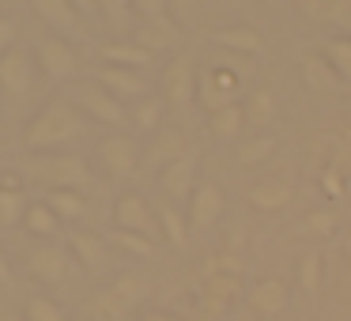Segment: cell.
<instances>
[{
    "instance_id": "6da1fadb",
    "label": "cell",
    "mask_w": 351,
    "mask_h": 321,
    "mask_svg": "<svg viewBox=\"0 0 351 321\" xmlns=\"http://www.w3.org/2000/svg\"><path fill=\"white\" fill-rule=\"evenodd\" d=\"M87 132V117L72 99H49L23 129V152L31 155H53L61 147L76 144Z\"/></svg>"
},
{
    "instance_id": "7a4b0ae2",
    "label": "cell",
    "mask_w": 351,
    "mask_h": 321,
    "mask_svg": "<svg viewBox=\"0 0 351 321\" xmlns=\"http://www.w3.org/2000/svg\"><path fill=\"white\" fill-rule=\"evenodd\" d=\"M31 178L49 189H72V193H87L95 185V174L87 167L84 155L72 152H53V155H34L31 159Z\"/></svg>"
},
{
    "instance_id": "3957f363",
    "label": "cell",
    "mask_w": 351,
    "mask_h": 321,
    "mask_svg": "<svg viewBox=\"0 0 351 321\" xmlns=\"http://www.w3.org/2000/svg\"><path fill=\"white\" fill-rule=\"evenodd\" d=\"M147 295L144 272H121L106 291L91 298V318L95 321H125L140 306V298Z\"/></svg>"
},
{
    "instance_id": "277c9868",
    "label": "cell",
    "mask_w": 351,
    "mask_h": 321,
    "mask_svg": "<svg viewBox=\"0 0 351 321\" xmlns=\"http://www.w3.org/2000/svg\"><path fill=\"white\" fill-rule=\"evenodd\" d=\"M197 87H200V76H197V64H193L189 54H178L167 61V69H162L159 76V95L167 106L174 110H185L193 99H197Z\"/></svg>"
},
{
    "instance_id": "5b68a950",
    "label": "cell",
    "mask_w": 351,
    "mask_h": 321,
    "mask_svg": "<svg viewBox=\"0 0 351 321\" xmlns=\"http://www.w3.org/2000/svg\"><path fill=\"white\" fill-rule=\"evenodd\" d=\"M31 57H34V69H38L49 84H64V80H72V76H76V69H80V54L72 49V42L61 38V34L42 38L38 46H34Z\"/></svg>"
},
{
    "instance_id": "8992f818",
    "label": "cell",
    "mask_w": 351,
    "mask_h": 321,
    "mask_svg": "<svg viewBox=\"0 0 351 321\" xmlns=\"http://www.w3.org/2000/svg\"><path fill=\"white\" fill-rule=\"evenodd\" d=\"M31 84H34V57L23 54V49H8L0 57V102L4 106H16L31 95Z\"/></svg>"
},
{
    "instance_id": "52a82bcc",
    "label": "cell",
    "mask_w": 351,
    "mask_h": 321,
    "mask_svg": "<svg viewBox=\"0 0 351 321\" xmlns=\"http://www.w3.org/2000/svg\"><path fill=\"white\" fill-rule=\"evenodd\" d=\"M114 230H132V235L144 238H162L159 230V215H155V204H147L140 193H121L114 204Z\"/></svg>"
},
{
    "instance_id": "ba28073f",
    "label": "cell",
    "mask_w": 351,
    "mask_h": 321,
    "mask_svg": "<svg viewBox=\"0 0 351 321\" xmlns=\"http://www.w3.org/2000/svg\"><path fill=\"white\" fill-rule=\"evenodd\" d=\"M76 106H80V114H84V117H91V121H99V125H125V121H129L125 102H117L114 95H110L106 87H99L95 80L76 91Z\"/></svg>"
},
{
    "instance_id": "9c48e42d",
    "label": "cell",
    "mask_w": 351,
    "mask_h": 321,
    "mask_svg": "<svg viewBox=\"0 0 351 321\" xmlns=\"http://www.w3.org/2000/svg\"><path fill=\"white\" fill-rule=\"evenodd\" d=\"M99 163L110 178H132L140 167V147L125 132H110L99 140Z\"/></svg>"
},
{
    "instance_id": "30bf717a",
    "label": "cell",
    "mask_w": 351,
    "mask_h": 321,
    "mask_svg": "<svg viewBox=\"0 0 351 321\" xmlns=\"http://www.w3.org/2000/svg\"><path fill=\"white\" fill-rule=\"evenodd\" d=\"M72 253L64 250V246H38V250H31V261H27V268H31V276L38 283H64L72 276Z\"/></svg>"
},
{
    "instance_id": "8fae6325",
    "label": "cell",
    "mask_w": 351,
    "mask_h": 321,
    "mask_svg": "<svg viewBox=\"0 0 351 321\" xmlns=\"http://www.w3.org/2000/svg\"><path fill=\"white\" fill-rule=\"evenodd\" d=\"M197 167H200V159H197V152H189V155H182L178 163H170V167H162L159 170V185H162V193H167V200L174 204V200H189L193 197V189H197Z\"/></svg>"
},
{
    "instance_id": "7c38bea8",
    "label": "cell",
    "mask_w": 351,
    "mask_h": 321,
    "mask_svg": "<svg viewBox=\"0 0 351 321\" xmlns=\"http://www.w3.org/2000/svg\"><path fill=\"white\" fill-rule=\"evenodd\" d=\"M223 208H227V197H223V185L215 182H200L189 197V227L208 230L212 223H219Z\"/></svg>"
},
{
    "instance_id": "4fadbf2b",
    "label": "cell",
    "mask_w": 351,
    "mask_h": 321,
    "mask_svg": "<svg viewBox=\"0 0 351 321\" xmlns=\"http://www.w3.org/2000/svg\"><path fill=\"white\" fill-rule=\"evenodd\" d=\"M95 84L106 87L117 102H144L147 99L144 76H140V72H129V69H110V64H102V69L95 72Z\"/></svg>"
},
{
    "instance_id": "5bb4252c",
    "label": "cell",
    "mask_w": 351,
    "mask_h": 321,
    "mask_svg": "<svg viewBox=\"0 0 351 321\" xmlns=\"http://www.w3.org/2000/svg\"><path fill=\"white\" fill-rule=\"evenodd\" d=\"M189 140H185V132L178 129V125H162L159 132L152 136V144H147L144 152V163H152V167H170V163H178L182 155H189Z\"/></svg>"
},
{
    "instance_id": "9a60e30c",
    "label": "cell",
    "mask_w": 351,
    "mask_h": 321,
    "mask_svg": "<svg viewBox=\"0 0 351 321\" xmlns=\"http://www.w3.org/2000/svg\"><path fill=\"white\" fill-rule=\"evenodd\" d=\"M212 42L219 46V54H234V57H257L261 49H265L261 31H253V27H245V23L219 27V31L212 34Z\"/></svg>"
},
{
    "instance_id": "2e32d148",
    "label": "cell",
    "mask_w": 351,
    "mask_h": 321,
    "mask_svg": "<svg viewBox=\"0 0 351 321\" xmlns=\"http://www.w3.org/2000/svg\"><path fill=\"white\" fill-rule=\"evenodd\" d=\"M64 250H69L72 261H76L80 268H87V272H102V268H106V242H102L95 230H72Z\"/></svg>"
},
{
    "instance_id": "e0dca14e",
    "label": "cell",
    "mask_w": 351,
    "mask_h": 321,
    "mask_svg": "<svg viewBox=\"0 0 351 321\" xmlns=\"http://www.w3.org/2000/svg\"><path fill=\"white\" fill-rule=\"evenodd\" d=\"M152 57H155V54H147L144 46H136V42H125V38L102 42V46H99V61L110 64V69L140 72V69H147V64H152Z\"/></svg>"
},
{
    "instance_id": "ac0fdd59",
    "label": "cell",
    "mask_w": 351,
    "mask_h": 321,
    "mask_svg": "<svg viewBox=\"0 0 351 321\" xmlns=\"http://www.w3.org/2000/svg\"><path fill=\"white\" fill-rule=\"evenodd\" d=\"M250 306L261 313V318L280 313L283 306H287V283H283L280 276H265V280H257L250 287Z\"/></svg>"
},
{
    "instance_id": "d6986e66",
    "label": "cell",
    "mask_w": 351,
    "mask_h": 321,
    "mask_svg": "<svg viewBox=\"0 0 351 321\" xmlns=\"http://www.w3.org/2000/svg\"><path fill=\"white\" fill-rule=\"evenodd\" d=\"M302 84L310 87V91H343V87H348L340 80V72H336L321 54H306L302 57Z\"/></svg>"
},
{
    "instance_id": "ffe728a7",
    "label": "cell",
    "mask_w": 351,
    "mask_h": 321,
    "mask_svg": "<svg viewBox=\"0 0 351 321\" xmlns=\"http://www.w3.org/2000/svg\"><path fill=\"white\" fill-rule=\"evenodd\" d=\"M31 12L42 19V23H49L53 31H76L80 23V4H72V0H31Z\"/></svg>"
},
{
    "instance_id": "44dd1931",
    "label": "cell",
    "mask_w": 351,
    "mask_h": 321,
    "mask_svg": "<svg viewBox=\"0 0 351 321\" xmlns=\"http://www.w3.org/2000/svg\"><path fill=\"white\" fill-rule=\"evenodd\" d=\"M250 204L261 208V212H280V208H287L291 200V185L280 182V178H261V182L250 185Z\"/></svg>"
},
{
    "instance_id": "7402d4cb",
    "label": "cell",
    "mask_w": 351,
    "mask_h": 321,
    "mask_svg": "<svg viewBox=\"0 0 351 321\" xmlns=\"http://www.w3.org/2000/svg\"><path fill=\"white\" fill-rule=\"evenodd\" d=\"M234 295H238V276H230V272H212L204 280V287H200V298H204L208 313H223Z\"/></svg>"
},
{
    "instance_id": "603a6c76",
    "label": "cell",
    "mask_w": 351,
    "mask_h": 321,
    "mask_svg": "<svg viewBox=\"0 0 351 321\" xmlns=\"http://www.w3.org/2000/svg\"><path fill=\"white\" fill-rule=\"evenodd\" d=\"M23 230L34 235V238L53 242V238L61 235V219H57V212L46 204V200H31V208H27V215H23Z\"/></svg>"
},
{
    "instance_id": "cb8c5ba5",
    "label": "cell",
    "mask_w": 351,
    "mask_h": 321,
    "mask_svg": "<svg viewBox=\"0 0 351 321\" xmlns=\"http://www.w3.org/2000/svg\"><path fill=\"white\" fill-rule=\"evenodd\" d=\"M155 215H159V230H162V238H167L170 246H178L182 250L185 242H189V215H182L170 200H159L155 204Z\"/></svg>"
},
{
    "instance_id": "d4e9b609",
    "label": "cell",
    "mask_w": 351,
    "mask_h": 321,
    "mask_svg": "<svg viewBox=\"0 0 351 321\" xmlns=\"http://www.w3.org/2000/svg\"><path fill=\"white\" fill-rule=\"evenodd\" d=\"M242 110H245V125L250 129H265L276 117V95L268 87H257V91H250L242 99Z\"/></svg>"
},
{
    "instance_id": "484cf974",
    "label": "cell",
    "mask_w": 351,
    "mask_h": 321,
    "mask_svg": "<svg viewBox=\"0 0 351 321\" xmlns=\"http://www.w3.org/2000/svg\"><path fill=\"white\" fill-rule=\"evenodd\" d=\"M42 200H46V204L53 208L61 223H76V219H84V215H87V197H84V193H72V189H49Z\"/></svg>"
},
{
    "instance_id": "4316f807",
    "label": "cell",
    "mask_w": 351,
    "mask_h": 321,
    "mask_svg": "<svg viewBox=\"0 0 351 321\" xmlns=\"http://www.w3.org/2000/svg\"><path fill=\"white\" fill-rule=\"evenodd\" d=\"M245 129V110L242 106H227L219 110V114H208V132H212L215 140H234L242 136Z\"/></svg>"
},
{
    "instance_id": "83f0119b",
    "label": "cell",
    "mask_w": 351,
    "mask_h": 321,
    "mask_svg": "<svg viewBox=\"0 0 351 321\" xmlns=\"http://www.w3.org/2000/svg\"><path fill=\"white\" fill-rule=\"evenodd\" d=\"M276 152V136H250L245 144H238V152H234V163L242 170H253V167H261V163H268V155Z\"/></svg>"
},
{
    "instance_id": "f1b7e54d",
    "label": "cell",
    "mask_w": 351,
    "mask_h": 321,
    "mask_svg": "<svg viewBox=\"0 0 351 321\" xmlns=\"http://www.w3.org/2000/svg\"><path fill=\"white\" fill-rule=\"evenodd\" d=\"M321 57L340 72L343 84H351V38H348V34H336V38L321 42Z\"/></svg>"
},
{
    "instance_id": "f546056e",
    "label": "cell",
    "mask_w": 351,
    "mask_h": 321,
    "mask_svg": "<svg viewBox=\"0 0 351 321\" xmlns=\"http://www.w3.org/2000/svg\"><path fill=\"white\" fill-rule=\"evenodd\" d=\"M162 114H167V102L159 99V95H147L144 102H136V110H132V125H136L140 132H159L162 129Z\"/></svg>"
},
{
    "instance_id": "4dcf8cb0",
    "label": "cell",
    "mask_w": 351,
    "mask_h": 321,
    "mask_svg": "<svg viewBox=\"0 0 351 321\" xmlns=\"http://www.w3.org/2000/svg\"><path fill=\"white\" fill-rule=\"evenodd\" d=\"M132 12H140V16H144V27H155V31L178 38V27H174V19L167 16V4H162V0H136V4H132Z\"/></svg>"
},
{
    "instance_id": "1f68e13d",
    "label": "cell",
    "mask_w": 351,
    "mask_h": 321,
    "mask_svg": "<svg viewBox=\"0 0 351 321\" xmlns=\"http://www.w3.org/2000/svg\"><path fill=\"white\" fill-rule=\"evenodd\" d=\"M321 280H325V257H321V253H306V257L298 261V287H302L306 295H317Z\"/></svg>"
},
{
    "instance_id": "d6a6232c",
    "label": "cell",
    "mask_w": 351,
    "mask_h": 321,
    "mask_svg": "<svg viewBox=\"0 0 351 321\" xmlns=\"http://www.w3.org/2000/svg\"><path fill=\"white\" fill-rule=\"evenodd\" d=\"M336 223H340V219H336L332 208H317V212H306L302 215V227H298V230L310 235V238H332L336 235Z\"/></svg>"
},
{
    "instance_id": "836d02e7",
    "label": "cell",
    "mask_w": 351,
    "mask_h": 321,
    "mask_svg": "<svg viewBox=\"0 0 351 321\" xmlns=\"http://www.w3.org/2000/svg\"><path fill=\"white\" fill-rule=\"evenodd\" d=\"M23 318H27V321H69V318H64V310H61V302H53V298L42 295V291L27 298Z\"/></svg>"
},
{
    "instance_id": "e575fe53",
    "label": "cell",
    "mask_w": 351,
    "mask_h": 321,
    "mask_svg": "<svg viewBox=\"0 0 351 321\" xmlns=\"http://www.w3.org/2000/svg\"><path fill=\"white\" fill-rule=\"evenodd\" d=\"M27 208H31L27 193H8V189H0V227H16V223H23Z\"/></svg>"
},
{
    "instance_id": "d590c367",
    "label": "cell",
    "mask_w": 351,
    "mask_h": 321,
    "mask_svg": "<svg viewBox=\"0 0 351 321\" xmlns=\"http://www.w3.org/2000/svg\"><path fill=\"white\" fill-rule=\"evenodd\" d=\"M114 246L125 253H132V257H155V242L144 235H132V230H114Z\"/></svg>"
},
{
    "instance_id": "8d00e7d4",
    "label": "cell",
    "mask_w": 351,
    "mask_h": 321,
    "mask_svg": "<svg viewBox=\"0 0 351 321\" xmlns=\"http://www.w3.org/2000/svg\"><path fill=\"white\" fill-rule=\"evenodd\" d=\"M310 23H328L332 27V0H298L295 4Z\"/></svg>"
},
{
    "instance_id": "74e56055",
    "label": "cell",
    "mask_w": 351,
    "mask_h": 321,
    "mask_svg": "<svg viewBox=\"0 0 351 321\" xmlns=\"http://www.w3.org/2000/svg\"><path fill=\"white\" fill-rule=\"evenodd\" d=\"M132 42H136V46H144L147 54H159V49H170V46H174V38H170V34H162V31H155V27H140Z\"/></svg>"
},
{
    "instance_id": "f35d334b",
    "label": "cell",
    "mask_w": 351,
    "mask_h": 321,
    "mask_svg": "<svg viewBox=\"0 0 351 321\" xmlns=\"http://www.w3.org/2000/svg\"><path fill=\"white\" fill-rule=\"evenodd\" d=\"M321 193H325L328 200H340L343 197V178H340V167H325L321 170Z\"/></svg>"
},
{
    "instance_id": "ab89813d",
    "label": "cell",
    "mask_w": 351,
    "mask_h": 321,
    "mask_svg": "<svg viewBox=\"0 0 351 321\" xmlns=\"http://www.w3.org/2000/svg\"><path fill=\"white\" fill-rule=\"evenodd\" d=\"M332 27H340L351 38V0H332Z\"/></svg>"
},
{
    "instance_id": "60d3db41",
    "label": "cell",
    "mask_w": 351,
    "mask_h": 321,
    "mask_svg": "<svg viewBox=\"0 0 351 321\" xmlns=\"http://www.w3.org/2000/svg\"><path fill=\"white\" fill-rule=\"evenodd\" d=\"M12 42H16V23L12 19H0V57L8 54V49H16Z\"/></svg>"
},
{
    "instance_id": "b9f144b4",
    "label": "cell",
    "mask_w": 351,
    "mask_h": 321,
    "mask_svg": "<svg viewBox=\"0 0 351 321\" xmlns=\"http://www.w3.org/2000/svg\"><path fill=\"white\" fill-rule=\"evenodd\" d=\"M0 189L23 193V174H19V170H0Z\"/></svg>"
},
{
    "instance_id": "7bdbcfd3",
    "label": "cell",
    "mask_w": 351,
    "mask_h": 321,
    "mask_svg": "<svg viewBox=\"0 0 351 321\" xmlns=\"http://www.w3.org/2000/svg\"><path fill=\"white\" fill-rule=\"evenodd\" d=\"M99 8L106 12L110 19H125V16H129V8H132V4H125V0H102Z\"/></svg>"
},
{
    "instance_id": "ee69618b",
    "label": "cell",
    "mask_w": 351,
    "mask_h": 321,
    "mask_svg": "<svg viewBox=\"0 0 351 321\" xmlns=\"http://www.w3.org/2000/svg\"><path fill=\"white\" fill-rule=\"evenodd\" d=\"M140 321H182V318L170 310H147V313H140Z\"/></svg>"
},
{
    "instance_id": "f6af8a7d",
    "label": "cell",
    "mask_w": 351,
    "mask_h": 321,
    "mask_svg": "<svg viewBox=\"0 0 351 321\" xmlns=\"http://www.w3.org/2000/svg\"><path fill=\"white\" fill-rule=\"evenodd\" d=\"M0 283H12V265L4 257V250H0Z\"/></svg>"
},
{
    "instance_id": "bcb514c9",
    "label": "cell",
    "mask_w": 351,
    "mask_h": 321,
    "mask_svg": "<svg viewBox=\"0 0 351 321\" xmlns=\"http://www.w3.org/2000/svg\"><path fill=\"white\" fill-rule=\"evenodd\" d=\"M343 253H348V261H351V235H348V242H343Z\"/></svg>"
},
{
    "instance_id": "7dc6e473",
    "label": "cell",
    "mask_w": 351,
    "mask_h": 321,
    "mask_svg": "<svg viewBox=\"0 0 351 321\" xmlns=\"http://www.w3.org/2000/svg\"><path fill=\"white\" fill-rule=\"evenodd\" d=\"M0 125H4V110H0Z\"/></svg>"
},
{
    "instance_id": "c3c4849f",
    "label": "cell",
    "mask_w": 351,
    "mask_h": 321,
    "mask_svg": "<svg viewBox=\"0 0 351 321\" xmlns=\"http://www.w3.org/2000/svg\"><path fill=\"white\" fill-rule=\"evenodd\" d=\"M8 321H12V318H8Z\"/></svg>"
}]
</instances>
